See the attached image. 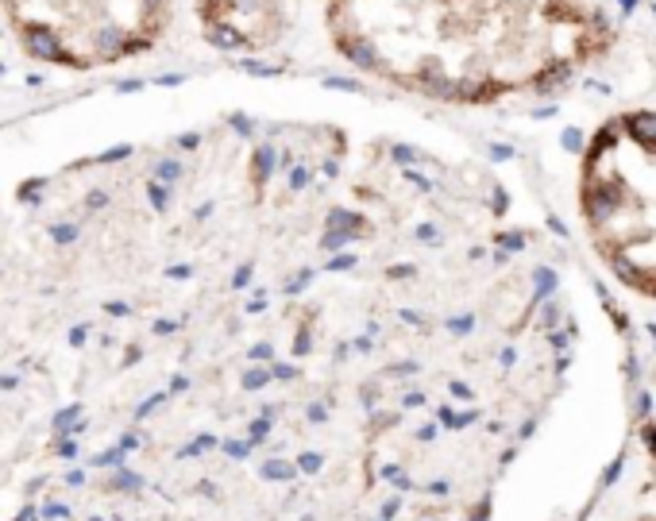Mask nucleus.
<instances>
[{"label":"nucleus","mask_w":656,"mask_h":521,"mask_svg":"<svg viewBox=\"0 0 656 521\" xmlns=\"http://www.w3.org/2000/svg\"><path fill=\"white\" fill-rule=\"evenodd\" d=\"M371 170L228 128L0 201V521H429Z\"/></svg>","instance_id":"1"},{"label":"nucleus","mask_w":656,"mask_h":521,"mask_svg":"<svg viewBox=\"0 0 656 521\" xmlns=\"http://www.w3.org/2000/svg\"><path fill=\"white\" fill-rule=\"evenodd\" d=\"M324 31L374 81L448 105L544 89L610 43L587 0H324Z\"/></svg>","instance_id":"2"},{"label":"nucleus","mask_w":656,"mask_h":521,"mask_svg":"<svg viewBox=\"0 0 656 521\" xmlns=\"http://www.w3.org/2000/svg\"><path fill=\"white\" fill-rule=\"evenodd\" d=\"M579 209L610 270L656 297V112L595 131L579 170Z\"/></svg>","instance_id":"3"},{"label":"nucleus","mask_w":656,"mask_h":521,"mask_svg":"<svg viewBox=\"0 0 656 521\" xmlns=\"http://www.w3.org/2000/svg\"><path fill=\"white\" fill-rule=\"evenodd\" d=\"M28 54L66 70H100L147 54L170 28L174 0H0Z\"/></svg>","instance_id":"4"},{"label":"nucleus","mask_w":656,"mask_h":521,"mask_svg":"<svg viewBox=\"0 0 656 521\" xmlns=\"http://www.w3.org/2000/svg\"><path fill=\"white\" fill-rule=\"evenodd\" d=\"M205 39L235 54H259L286 35V0H193Z\"/></svg>","instance_id":"5"}]
</instances>
